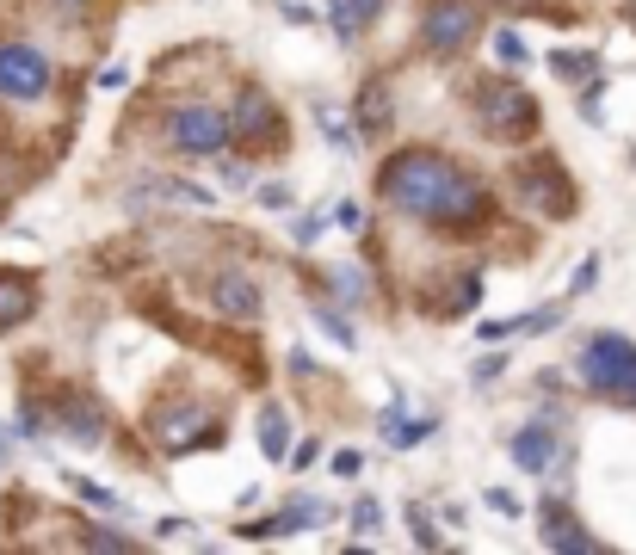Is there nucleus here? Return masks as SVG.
Listing matches in <instances>:
<instances>
[{"label":"nucleus","instance_id":"obj_23","mask_svg":"<svg viewBox=\"0 0 636 555\" xmlns=\"http://www.w3.org/2000/svg\"><path fill=\"white\" fill-rule=\"evenodd\" d=\"M550 68L562 74V81H587V68H593V56H569V50H562V56H550Z\"/></svg>","mask_w":636,"mask_h":555},{"label":"nucleus","instance_id":"obj_30","mask_svg":"<svg viewBox=\"0 0 636 555\" xmlns=\"http://www.w3.org/2000/svg\"><path fill=\"white\" fill-rule=\"evenodd\" d=\"M359 469H365V457H359V451H334V475H340V481H352Z\"/></svg>","mask_w":636,"mask_h":555},{"label":"nucleus","instance_id":"obj_17","mask_svg":"<svg viewBox=\"0 0 636 555\" xmlns=\"http://www.w3.org/2000/svg\"><path fill=\"white\" fill-rule=\"evenodd\" d=\"M377 426H383V438H390L396 451H408V444H420V438L433 432V420H402V407H390V414H383Z\"/></svg>","mask_w":636,"mask_h":555},{"label":"nucleus","instance_id":"obj_32","mask_svg":"<svg viewBox=\"0 0 636 555\" xmlns=\"http://www.w3.org/2000/svg\"><path fill=\"white\" fill-rule=\"evenodd\" d=\"M593 278H599V253H587V259H581V272H575V284H569V290L581 296V290H587Z\"/></svg>","mask_w":636,"mask_h":555},{"label":"nucleus","instance_id":"obj_35","mask_svg":"<svg viewBox=\"0 0 636 555\" xmlns=\"http://www.w3.org/2000/svg\"><path fill=\"white\" fill-rule=\"evenodd\" d=\"M315 457H322V444H315V438H303V444H297V451H291V463H297V469H309Z\"/></svg>","mask_w":636,"mask_h":555},{"label":"nucleus","instance_id":"obj_5","mask_svg":"<svg viewBox=\"0 0 636 555\" xmlns=\"http://www.w3.org/2000/svg\"><path fill=\"white\" fill-rule=\"evenodd\" d=\"M420 37H427V50H439V56L464 50L476 37V7L470 0H433L427 19H420Z\"/></svg>","mask_w":636,"mask_h":555},{"label":"nucleus","instance_id":"obj_16","mask_svg":"<svg viewBox=\"0 0 636 555\" xmlns=\"http://www.w3.org/2000/svg\"><path fill=\"white\" fill-rule=\"evenodd\" d=\"M260 451H266L272 463L291 457V420L278 414V407H266V414H260Z\"/></svg>","mask_w":636,"mask_h":555},{"label":"nucleus","instance_id":"obj_37","mask_svg":"<svg viewBox=\"0 0 636 555\" xmlns=\"http://www.w3.org/2000/svg\"><path fill=\"white\" fill-rule=\"evenodd\" d=\"M278 13H285L291 25H315V13H309V7H297V0H285V7H278Z\"/></svg>","mask_w":636,"mask_h":555},{"label":"nucleus","instance_id":"obj_28","mask_svg":"<svg viewBox=\"0 0 636 555\" xmlns=\"http://www.w3.org/2000/svg\"><path fill=\"white\" fill-rule=\"evenodd\" d=\"M291 235H297V247H315V241H322V216H297Z\"/></svg>","mask_w":636,"mask_h":555},{"label":"nucleus","instance_id":"obj_20","mask_svg":"<svg viewBox=\"0 0 636 555\" xmlns=\"http://www.w3.org/2000/svg\"><path fill=\"white\" fill-rule=\"evenodd\" d=\"M408 531H414V543H420V549H439V525H433V518L420 512V506H408Z\"/></svg>","mask_w":636,"mask_h":555},{"label":"nucleus","instance_id":"obj_29","mask_svg":"<svg viewBox=\"0 0 636 555\" xmlns=\"http://www.w3.org/2000/svg\"><path fill=\"white\" fill-rule=\"evenodd\" d=\"M217 173H223V185H229V192H241V185L254 179V173H247V161H217Z\"/></svg>","mask_w":636,"mask_h":555},{"label":"nucleus","instance_id":"obj_25","mask_svg":"<svg viewBox=\"0 0 636 555\" xmlns=\"http://www.w3.org/2000/svg\"><path fill=\"white\" fill-rule=\"evenodd\" d=\"M75 494H81L87 506H99V512H124V506H118V494H105L99 481H75Z\"/></svg>","mask_w":636,"mask_h":555},{"label":"nucleus","instance_id":"obj_11","mask_svg":"<svg viewBox=\"0 0 636 555\" xmlns=\"http://www.w3.org/2000/svg\"><path fill=\"white\" fill-rule=\"evenodd\" d=\"M556 173H562L556 161H532V167H525V173H519V185H525V192H532V198H538L544 210H569L575 198H569V185H562Z\"/></svg>","mask_w":636,"mask_h":555},{"label":"nucleus","instance_id":"obj_24","mask_svg":"<svg viewBox=\"0 0 636 555\" xmlns=\"http://www.w3.org/2000/svg\"><path fill=\"white\" fill-rule=\"evenodd\" d=\"M322 327H328V340H340L346 352H352V346H359V333H352V327H346V315H340V309H322Z\"/></svg>","mask_w":636,"mask_h":555},{"label":"nucleus","instance_id":"obj_18","mask_svg":"<svg viewBox=\"0 0 636 555\" xmlns=\"http://www.w3.org/2000/svg\"><path fill=\"white\" fill-rule=\"evenodd\" d=\"M334 296H340V303H365V296H371V278H365L359 266H334Z\"/></svg>","mask_w":636,"mask_h":555},{"label":"nucleus","instance_id":"obj_27","mask_svg":"<svg viewBox=\"0 0 636 555\" xmlns=\"http://www.w3.org/2000/svg\"><path fill=\"white\" fill-rule=\"evenodd\" d=\"M334 229H346V235H359V229H365V210H359V204L346 198V204L334 210Z\"/></svg>","mask_w":636,"mask_h":555},{"label":"nucleus","instance_id":"obj_34","mask_svg":"<svg viewBox=\"0 0 636 555\" xmlns=\"http://www.w3.org/2000/svg\"><path fill=\"white\" fill-rule=\"evenodd\" d=\"M519 321H482V340H513Z\"/></svg>","mask_w":636,"mask_h":555},{"label":"nucleus","instance_id":"obj_38","mask_svg":"<svg viewBox=\"0 0 636 555\" xmlns=\"http://www.w3.org/2000/svg\"><path fill=\"white\" fill-rule=\"evenodd\" d=\"M501 370H507V358H482V364H476V383H488V377H501Z\"/></svg>","mask_w":636,"mask_h":555},{"label":"nucleus","instance_id":"obj_10","mask_svg":"<svg viewBox=\"0 0 636 555\" xmlns=\"http://www.w3.org/2000/svg\"><path fill=\"white\" fill-rule=\"evenodd\" d=\"M538 537H544L550 549H575V555H593V549H599V543H593V537H587V531H581V525H575V518L562 512V506H544V518H538Z\"/></svg>","mask_w":636,"mask_h":555},{"label":"nucleus","instance_id":"obj_13","mask_svg":"<svg viewBox=\"0 0 636 555\" xmlns=\"http://www.w3.org/2000/svg\"><path fill=\"white\" fill-rule=\"evenodd\" d=\"M149 426H155L161 451H192V444L204 438V420L192 414V407H180V414H167V420H149Z\"/></svg>","mask_w":636,"mask_h":555},{"label":"nucleus","instance_id":"obj_39","mask_svg":"<svg viewBox=\"0 0 636 555\" xmlns=\"http://www.w3.org/2000/svg\"><path fill=\"white\" fill-rule=\"evenodd\" d=\"M7 457H13V426L0 420V469H7Z\"/></svg>","mask_w":636,"mask_h":555},{"label":"nucleus","instance_id":"obj_21","mask_svg":"<svg viewBox=\"0 0 636 555\" xmlns=\"http://www.w3.org/2000/svg\"><path fill=\"white\" fill-rule=\"evenodd\" d=\"M482 500H488V512H501V518H525V500L513 488H488Z\"/></svg>","mask_w":636,"mask_h":555},{"label":"nucleus","instance_id":"obj_14","mask_svg":"<svg viewBox=\"0 0 636 555\" xmlns=\"http://www.w3.org/2000/svg\"><path fill=\"white\" fill-rule=\"evenodd\" d=\"M31 309H38V290H31V278H13V272H0V327L25 321Z\"/></svg>","mask_w":636,"mask_h":555},{"label":"nucleus","instance_id":"obj_26","mask_svg":"<svg viewBox=\"0 0 636 555\" xmlns=\"http://www.w3.org/2000/svg\"><path fill=\"white\" fill-rule=\"evenodd\" d=\"M494 56H501V62H525V44H519V31H494Z\"/></svg>","mask_w":636,"mask_h":555},{"label":"nucleus","instance_id":"obj_19","mask_svg":"<svg viewBox=\"0 0 636 555\" xmlns=\"http://www.w3.org/2000/svg\"><path fill=\"white\" fill-rule=\"evenodd\" d=\"M352 531H359V537H377V531H383V506H377V500H359V506H352Z\"/></svg>","mask_w":636,"mask_h":555},{"label":"nucleus","instance_id":"obj_12","mask_svg":"<svg viewBox=\"0 0 636 555\" xmlns=\"http://www.w3.org/2000/svg\"><path fill=\"white\" fill-rule=\"evenodd\" d=\"M352 124H359L365 136L390 130V87H383V81H365L359 99H352Z\"/></svg>","mask_w":636,"mask_h":555},{"label":"nucleus","instance_id":"obj_33","mask_svg":"<svg viewBox=\"0 0 636 555\" xmlns=\"http://www.w3.org/2000/svg\"><path fill=\"white\" fill-rule=\"evenodd\" d=\"M260 204H266V210H285L291 192H285V185H260Z\"/></svg>","mask_w":636,"mask_h":555},{"label":"nucleus","instance_id":"obj_36","mask_svg":"<svg viewBox=\"0 0 636 555\" xmlns=\"http://www.w3.org/2000/svg\"><path fill=\"white\" fill-rule=\"evenodd\" d=\"M87 543H93V549H130V537H118V531H93Z\"/></svg>","mask_w":636,"mask_h":555},{"label":"nucleus","instance_id":"obj_6","mask_svg":"<svg viewBox=\"0 0 636 555\" xmlns=\"http://www.w3.org/2000/svg\"><path fill=\"white\" fill-rule=\"evenodd\" d=\"M482 130L488 136H532L538 130V105L525 99L519 87H501V93L482 105Z\"/></svg>","mask_w":636,"mask_h":555},{"label":"nucleus","instance_id":"obj_8","mask_svg":"<svg viewBox=\"0 0 636 555\" xmlns=\"http://www.w3.org/2000/svg\"><path fill=\"white\" fill-rule=\"evenodd\" d=\"M550 457H556V426L550 420H532L513 432V463L525 475H550Z\"/></svg>","mask_w":636,"mask_h":555},{"label":"nucleus","instance_id":"obj_4","mask_svg":"<svg viewBox=\"0 0 636 555\" xmlns=\"http://www.w3.org/2000/svg\"><path fill=\"white\" fill-rule=\"evenodd\" d=\"M50 93V62L31 44H0V99H44Z\"/></svg>","mask_w":636,"mask_h":555},{"label":"nucleus","instance_id":"obj_31","mask_svg":"<svg viewBox=\"0 0 636 555\" xmlns=\"http://www.w3.org/2000/svg\"><path fill=\"white\" fill-rule=\"evenodd\" d=\"M118 87H130V68L124 62H112V68L99 74V93H118Z\"/></svg>","mask_w":636,"mask_h":555},{"label":"nucleus","instance_id":"obj_3","mask_svg":"<svg viewBox=\"0 0 636 555\" xmlns=\"http://www.w3.org/2000/svg\"><path fill=\"white\" fill-rule=\"evenodd\" d=\"M223 142H229V118L217 105H180L167 118V148H180V155H223Z\"/></svg>","mask_w":636,"mask_h":555},{"label":"nucleus","instance_id":"obj_2","mask_svg":"<svg viewBox=\"0 0 636 555\" xmlns=\"http://www.w3.org/2000/svg\"><path fill=\"white\" fill-rule=\"evenodd\" d=\"M581 383L599 389L606 401L636 407V346L624 340V333H593V340L581 346Z\"/></svg>","mask_w":636,"mask_h":555},{"label":"nucleus","instance_id":"obj_15","mask_svg":"<svg viewBox=\"0 0 636 555\" xmlns=\"http://www.w3.org/2000/svg\"><path fill=\"white\" fill-rule=\"evenodd\" d=\"M377 13H383V0H334V13H328V19H334L340 37H352V31H365Z\"/></svg>","mask_w":636,"mask_h":555},{"label":"nucleus","instance_id":"obj_9","mask_svg":"<svg viewBox=\"0 0 636 555\" xmlns=\"http://www.w3.org/2000/svg\"><path fill=\"white\" fill-rule=\"evenodd\" d=\"M272 124H278V118H272L266 93L247 87V93H241V105H235V118H229V136H241V142H278V130H272Z\"/></svg>","mask_w":636,"mask_h":555},{"label":"nucleus","instance_id":"obj_22","mask_svg":"<svg viewBox=\"0 0 636 555\" xmlns=\"http://www.w3.org/2000/svg\"><path fill=\"white\" fill-rule=\"evenodd\" d=\"M315 118H322V136H328L334 148H346V142H352V136H346V118H340L334 105H315Z\"/></svg>","mask_w":636,"mask_h":555},{"label":"nucleus","instance_id":"obj_1","mask_svg":"<svg viewBox=\"0 0 636 555\" xmlns=\"http://www.w3.org/2000/svg\"><path fill=\"white\" fill-rule=\"evenodd\" d=\"M383 204L414 216V222H433V229H476L488 192L476 185L470 167L445 161L439 148H408L383 167Z\"/></svg>","mask_w":636,"mask_h":555},{"label":"nucleus","instance_id":"obj_7","mask_svg":"<svg viewBox=\"0 0 636 555\" xmlns=\"http://www.w3.org/2000/svg\"><path fill=\"white\" fill-rule=\"evenodd\" d=\"M210 303H217L229 321H254L266 296H260V284L247 278V272H217V284H210Z\"/></svg>","mask_w":636,"mask_h":555}]
</instances>
